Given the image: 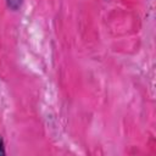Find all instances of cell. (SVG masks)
Segmentation results:
<instances>
[{"label":"cell","instance_id":"1","mask_svg":"<svg viewBox=\"0 0 156 156\" xmlns=\"http://www.w3.org/2000/svg\"><path fill=\"white\" fill-rule=\"evenodd\" d=\"M6 1H7L9 7H10L11 10L16 11V10H18V9L21 7V5H22V1H23V0H6Z\"/></svg>","mask_w":156,"mask_h":156},{"label":"cell","instance_id":"2","mask_svg":"<svg viewBox=\"0 0 156 156\" xmlns=\"http://www.w3.org/2000/svg\"><path fill=\"white\" fill-rule=\"evenodd\" d=\"M0 155H5V149H4V141L0 135Z\"/></svg>","mask_w":156,"mask_h":156}]
</instances>
